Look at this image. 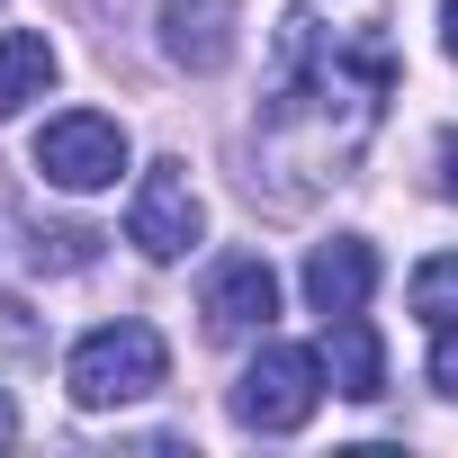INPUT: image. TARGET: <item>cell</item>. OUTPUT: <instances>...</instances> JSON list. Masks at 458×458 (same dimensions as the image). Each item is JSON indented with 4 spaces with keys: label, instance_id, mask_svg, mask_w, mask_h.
Listing matches in <instances>:
<instances>
[{
    "label": "cell",
    "instance_id": "cell-1",
    "mask_svg": "<svg viewBox=\"0 0 458 458\" xmlns=\"http://www.w3.org/2000/svg\"><path fill=\"white\" fill-rule=\"evenodd\" d=\"M64 377H72V404L81 413H108V404H135V395H153L162 377H171V351H162V333L153 324H99V333H81L72 342V360H64Z\"/></svg>",
    "mask_w": 458,
    "mask_h": 458
},
{
    "label": "cell",
    "instance_id": "cell-2",
    "mask_svg": "<svg viewBox=\"0 0 458 458\" xmlns=\"http://www.w3.org/2000/svg\"><path fill=\"white\" fill-rule=\"evenodd\" d=\"M315 404H324V360L297 351V342H261L252 369H243V386H234V422L279 440V431H306Z\"/></svg>",
    "mask_w": 458,
    "mask_h": 458
},
{
    "label": "cell",
    "instance_id": "cell-3",
    "mask_svg": "<svg viewBox=\"0 0 458 458\" xmlns=\"http://www.w3.org/2000/svg\"><path fill=\"white\" fill-rule=\"evenodd\" d=\"M37 171H46L55 189H72V198L117 189V171H126V126L99 117V108H64V117H46V135H37Z\"/></svg>",
    "mask_w": 458,
    "mask_h": 458
},
{
    "label": "cell",
    "instance_id": "cell-4",
    "mask_svg": "<svg viewBox=\"0 0 458 458\" xmlns=\"http://www.w3.org/2000/svg\"><path fill=\"white\" fill-rule=\"evenodd\" d=\"M198 234H207V207H198L189 171H180V162H153L144 189H135V207H126V243H135L144 261H180Z\"/></svg>",
    "mask_w": 458,
    "mask_h": 458
},
{
    "label": "cell",
    "instance_id": "cell-5",
    "mask_svg": "<svg viewBox=\"0 0 458 458\" xmlns=\"http://www.w3.org/2000/svg\"><path fill=\"white\" fill-rule=\"evenodd\" d=\"M270 315H279V279L261 252H234V261L207 270V324L216 333H270Z\"/></svg>",
    "mask_w": 458,
    "mask_h": 458
},
{
    "label": "cell",
    "instance_id": "cell-6",
    "mask_svg": "<svg viewBox=\"0 0 458 458\" xmlns=\"http://www.w3.org/2000/svg\"><path fill=\"white\" fill-rule=\"evenodd\" d=\"M162 55L180 72H225L234 64V10L225 0H162Z\"/></svg>",
    "mask_w": 458,
    "mask_h": 458
},
{
    "label": "cell",
    "instance_id": "cell-7",
    "mask_svg": "<svg viewBox=\"0 0 458 458\" xmlns=\"http://www.w3.org/2000/svg\"><path fill=\"white\" fill-rule=\"evenodd\" d=\"M369 288H377V252H369V243L333 234V243L306 252V306H315V315H360Z\"/></svg>",
    "mask_w": 458,
    "mask_h": 458
},
{
    "label": "cell",
    "instance_id": "cell-8",
    "mask_svg": "<svg viewBox=\"0 0 458 458\" xmlns=\"http://www.w3.org/2000/svg\"><path fill=\"white\" fill-rule=\"evenodd\" d=\"M324 369L351 404H377L386 395V351L369 333V315H324Z\"/></svg>",
    "mask_w": 458,
    "mask_h": 458
},
{
    "label": "cell",
    "instance_id": "cell-9",
    "mask_svg": "<svg viewBox=\"0 0 458 458\" xmlns=\"http://www.w3.org/2000/svg\"><path fill=\"white\" fill-rule=\"evenodd\" d=\"M46 81H55V46L37 28H10L0 37V117H19L28 99H46Z\"/></svg>",
    "mask_w": 458,
    "mask_h": 458
},
{
    "label": "cell",
    "instance_id": "cell-10",
    "mask_svg": "<svg viewBox=\"0 0 458 458\" xmlns=\"http://www.w3.org/2000/svg\"><path fill=\"white\" fill-rule=\"evenodd\" d=\"M413 315H422L431 333H449V324H458V252H440V261H422V270H413Z\"/></svg>",
    "mask_w": 458,
    "mask_h": 458
},
{
    "label": "cell",
    "instance_id": "cell-11",
    "mask_svg": "<svg viewBox=\"0 0 458 458\" xmlns=\"http://www.w3.org/2000/svg\"><path fill=\"white\" fill-rule=\"evenodd\" d=\"M431 386L458 404V324H449V333H440V351H431Z\"/></svg>",
    "mask_w": 458,
    "mask_h": 458
},
{
    "label": "cell",
    "instance_id": "cell-12",
    "mask_svg": "<svg viewBox=\"0 0 458 458\" xmlns=\"http://www.w3.org/2000/svg\"><path fill=\"white\" fill-rule=\"evenodd\" d=\"M440 198H458V126L440 135Z\"/></svg>",
    "mask_w": 458,
    "mask_h": 458
},
{
    "label": "cell",
    "instance_id": "cell-13",
    "mask_svg": "<svg viewBox=\"0 0 458 458\" xmlns=\"http://www.w3.org/2000/svg\"><path fill=\"white\" fill-rule=\"evenodd\" d=\"M10 440H19V404H10V395H0V449H10Z\"/></svg>",
    "mask_w": 458,
    "mask_h": 458
},
{
    "label": "cell",
    "instance_id": "cell-14",
    "mask_svg": "<svg viewBox=\"0 0 458 458\" xmlns=\"http://www.w3.org/2000/svg\"><path fill=\"white\" fill-rule=\"evenodd\" d=\"M440 37H449V55H458V0H449V10H440Z\"/></svg>",
    "mask_w": 458,
    "mask_h": 458
}]
</instances>
